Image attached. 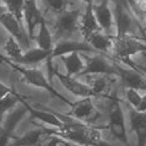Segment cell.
I'll return each mask as SVG.
<instances>
[{
  "instance_id": "cell-1",
  "label": "cell",
  "mask_w": 146,
  "mask_h": 146,
  "mask_svg": "<svg viewBox=\"0 0 146 146\" xmlns=\"http://www.w3.org/2000/svg\"><path fill=\"white\" fill-rule=\"evenodd\" d=\"M0 58L3 59L4 63H6L7 65L13 68L15 71H17L28 85L35 86V87H38V88H43V90L48 91L49 93H52L54 97L59 98L60 101H63L64 103H66L69 107L72 104L71 101H69L68 98H65L62 93L58 92V90H55L54 86L52 85V80L47 78L46 74L43 72V70H40V69L36 68V66L21 65V64L15 63V62H13V60H10L7 56H4L1 54H0Z\"/></svg>"
},
{
  "instance_id": "cell-2",
  "label": "cell",
  "mask_w": 146,
  "mask_h": 146,
  "mask_svg": "<svg viewBox=\"0 0 146 146\" xmlns=\"http://www.w3.org/2000/svg\"><path fill=\"white\" fill-rule=\"evenodd\" d=\"M109 100H111V104L108 109V130L124 146H131L128 137L127 127H125V115L121 107V101L118 97L112 96L109 97Z\"/></svg>"
},
{
  "instance_id": "cell-3",
  "label": "cell",
  "mask_w": 146,
  "mask_h": 146,
  "mask_svg": "<svg viewBox=\"0 0 146 146\" xmlns=\"http://www.w3.org/2000/svg\"><path fill=\"white\" fill-rule=\"evenodd\" d=\"M81 14L82 13L80 9H66L62 14L56 15L54 31L58 40L70 39L79 31Z\"/></svg>"
},
{
  "instance_id": "cell-4",
  "label": "cell",
  "mask_w": 146,
  "mask_h": 146,
  "mask_svg": "<svg viewBox=\"0 0 146 146\" xmlns=\"http://www.w3.org/2000/svg\"><path fill=\"white\" fill-rule=\"evenodd\" d=\"M140 53L146 54V40L144 38H137L131 35H127L123 37L114 36L113 54H111L113 58H130Z\"/></svg>"
},
{
  "instance_id": "cell-5",
  "label": "cell",
  "mask_w": 146,
  "mask_h": 146,
  "mask_svg": "<svg viewBox=\"0 0 146 146\" xmlns=\"http://www.w3.org/2000/svg\"><path fill=\"white\" fill-rule=\"evenodd\" d=\"M114 7V20H115V36L123 37L127 35L134 36L135 27L141 28V25L137 22L135 16L133 15L127 3H113Z\"/></svg>"
},
{
  "instance_id": "cell-6",
  "label": "cell",
  "mask_w": 146,
  "mask_h": 146,
  "mask_svg": "<svg viewBox=\"0 0 146 146\" xmlns=\"http://www.w3.org/2000/svg\"><path fill=\"white\" fill-rule=\"evenodd\" d=\"M85 69L81 75H113L117 76V69L107 55L101 53H93L88 55V53H84ZM80 75V76H81Z\"/></svg>"
},
{
  "instance_id": "cell-7",
  "label": "cell",
  "mask_w": 146,
  "mask_h": 146,
  "mask_svg": "<svg viewBox=\"0 0 146 146\" xmlns=\"http://www.w3.org/2000/svg\"><path fill=\"white\" fill-rule=\"evenodd\" d=\"M70 108L71 111L69 113V117L86 124H93L97 119H100L102 117L101 112L93 104L92 97L79 98L78 101L72 102Z\"/></svg>"
},
{
  "instance_id": "cell-8",
  "label": "cell",
  "mask_w": 146,
  "mask_h": 146,
  "mask_svg": "<svg viewBox=\"0 0 146 146\" xmlns=\"http://www.w3.org/2000/svg\"><path fill=\"white\" fill-rule=\"evenodd\" d=\"M0 25L5 28L11 37L19 40L20 44L23 47V49L27 50L31 48L30 37H28L27 31L23 27V23L20 20H17V17L11 14L10 11L6 10L0 15Z\"/></svg>"
},
{
  "instance_id": "cell-9",
  "label": "cell",
  "mask_w": 146,
  "mask_h": 146,
  "mask_svg": "<svg viewBox=\"0 0 146 146\" xmlns=\"http://www.w3.org/2000/svg\"><path fill=\"white\" fill-rule=\"evenodd\" d=\"M75 52L82 53V54L84 53H88V54L97 53L86 40H85V42H78V40H71V39H60L54 44L50 58H49V60H47L48 69H49V70L53 69V66H52V60L54 58H58V56L60 58L62 55H65L69 53H75Z\"/></svg>"
},
{
  "instance_id": "cell-10",
  "label": "cell",
  "mask_w": 146,
  "mask_h": 146,
  "mask_svg": "<svg viewBox=\"0 0 146 146\" xmlns=\"http://www.w3.org/2000/svg\"><path fill=\"white\" fill-rule=\"evenodd\" d=\"M93 13H95L97 23L104 33L109 36H115V20L114 11L111 7L109 0H102L101 3L93 4Z\"/></svg>"
},
{
  "instance_id": "cell-11",
  "label": "cell",
  "mask_w": 146,
  "mask_h": 146,
  "mask_svg": "<svg viewBox=\"0 0 146 146\" xmlns=\"http://www.w3.org/2000/svg\"><path fill=\"white\" fill-rule=\"evenodd\" d=\"M109 59L113 60L117 69V76L123 81V84L125 85V87H133L136 90H146V76L144 74H141L140 71L135 70L133 68L129 66H123L120 64H117V60L113 58L112 55H107Z\"/></svg>"
},
{
  "instance_id": "cell-12",
  "label": "cell",
  "mask_w": 146,
  "mask_h": 146,
  "mask_svg": "<svg viewBox=\"0 0 146 146\" xmlns=\"http://www.w3.org/2000/svg\"><path fill=\"white\" fill-rule=\"evenodd\" d=\"M28 113L27 108L25 107V104H22L21 107H15L11 111L7 117L5 118V121L1 125V133H0V146H7L9 141L14 137V131L17 124L21 121L25 115Z\"/></svg>"
},
{
  "instance_id": "cell-13",
  "label": "cell",
  "mask_w": 146,
  "mask_h": 146,
  "mask_svg": "<svg viewBox=\"0 0 146 146\" xmlns=\"http://www.w3.org/2000/svg\"><path fill=\"white\" fill-rule=\"evenodd\" d=\"M53 75L58 78L59 82L63 85V87L70 92L72 96L80 97V98H82V97H92V98H95V93L91 90V87L86 82H84L82 80L75 79L74 76H69L66 74H62V72L56 70L53 71Z\"/></svg>"
},
{
  "instance_id": "cell-14",
  "label": "cell",
  "mask_w": 146,
  "mask_h": 146,
  "mask_svg": "<svg viewBox=\"0 0 146 146\" xmlns=\"http://www.w3.org/2000/svg\"><path fill=\"white\" fill-rule=\"evenodd\" d=\"M80 78L91 87V90L95 93V98L111 97L109 92L114 82L113 75H81Z\"/></svg>"
},
{
  "instance_id": "cell-15",
  "label": "cell",
  "mask_w": 146,
  "mask_h": 146,
  "mask_svg": "<svg viewBox=\"0 0 146 146\" xmlns=\"http://www.w3.org/2000/svg\"><path fill=\"white\" fill-rule=\"evenodd\" d=\"M19 101H20V103L25 104L28 113L32 115V118L43 123V125L49 127V128H54V129H62L64 127V121L55 114L54 111H50V109H37V108L32 107L28 104V102L21 95H19Z\"/></svg>"
},
{
  "instance_id": "cell-16",
  "label": "cell",
  "mask_w": 146,
  "mask_h": 146,
  "mask_svg": "<svg viewBox=\"0 0 146 146\" xmlns=\"http://www.w3.org/2000/svg\"><path fill=\"white\" fill-rule=\"evenodd\" d=\"M23 20H25V23L27 27V35L30 39L35 38V32L37 31V28H39L40 23L46 21L43 17L42 11L38 7V4L36 1H30V0H26L25 3Z\"/></svg>"
},
{
  "instance_id": "cell-17",
  "label": "cell",
  "mask_w": 146,
  "mask_h": 146,
  "mask_svg": "<svg viewBox=\"0 0 146 146\" xmlns=\"http://www.w3.org/2000/svg\"><path fill=\"white\" fill-rule=\"evenodd\" d=\"M131 131L136 136V146H146V112H139L129 106Z\"/></svg>"
},
{
  "instance_id": "cell-18",
  "label": "cell",
  "mask_w": 146,
  "mask_h": 146,
  "mask_svg": "<svg viewBox=\"0 0 146 146\" xmlns=\"http://www.w3.org/2000/svg\"><path fill=\"white\" fill-rule=\"evenodd\" d=\"M86 42L95 49L97 53L111 55L113 52V44H114V36H109L103 31H96L86 39Z\"/></svg>"
},
{
  "instance_id": "cell-19",
  "label": "cell",
  "mask_w": 146,
  "mask_h": 146,
  "mask_svg": "<svg viewBox=\"0 0 146 146\" xmlns=\"http://www.w3.org/2000/svg\"><path fill=\"white\" fill-rule=\"evenodd\" d=\"M48 135L47 127H38L36 129L25 133L21 136L13 137L14 141L11 143V146H39L43 139Z\"/></svg>"
},
{
  "instance_id": "cell-20",
  "label": "cell",
  "mask_w": 146,
  "mask_h": 146,
  "mask_svg": "<svg viewBox=\"0 0 146 146\" xmlns=\"http://www.w3.org/2000/svg\"><path fill=\"white\" fill-rule=\"evenodd\" d=\"M101 28L97 23L95 13H93V5H85V11L81 14L80 19V27L79 31L82 35L84 39L86 40L90 36L96 31H100Z\"/></svg>"
},
{
  "instance_id": "cell-21",
  "label": "cell",
  "mask_w": 146,
  "mask_h": 146,
  "mask_svg": "<svg viewBox=\"0 0 146 146\" xmlns=\"http://www.w3.org/2000/svg\"><path fill=\"white\" fill-rule=\"evenodd\" d=\"M64 68L66 70V75L69 76H80L85 69V60L81 53H69L60 56Z\"/></svg>"
},
{
  "instance_id": "cell-22",
  "label": "cell",
  "mask_w": 146,
  "mask_h": 146,
  "mask_svg": "<svg viewBox=\"0 0 146 146\" xmlns=\"http://www.w3.org/2000/svg\"><path fill=\"white\" fill-rule=\"evenodd\" d=\"M52 52L49 50H44L39 47L36 48H30L27 49L25 53L22 54V56L17 60V64L26 66H36L38 64L43 63L44 60H49Z\"/></svg>"
},
{
  "instance_id": "cell-23",
  "label": "cell",
  "mask_w": 146,
  "mask_h": 146,
  "mask_svg": "<svg viewBox=\"0 0 146 146\" xmlns=\"http://www.w3.org/2000/svg\"><path fill=\"white\" fill-rule=\"evenodd\" d=\"M36 43H37V47L42 48L44 50H49L52 52L54 48V39H53V35H52L50 30L47 26V22L43 21L39 25V28L37 30V35L35 36Z\"/></svg>"
},
{
  "instance_id": "cell-24",
  "label": "cell",
  "mask_w": 146,
  "mask_h": 146,
  "mask_svg": "<svg viewBox=\"0 0 146 146\" xmlns=\"http://www.w3.org/2000/svg\"><path fill=\"white\" fill-rule=\"evenodd\" d=\"M4 50H5L7 58L15 63H17V60L25 53V49H23V47L20 44V42L17 39H15L14 37H11V36H9L7 39L5 40Z\"/></svg>"
},
{
  "instance_id": "cell-25",
  "label": "cell",
  "mask_w": 146,
  "mask_h": 146,
  "mask_svg": "<svg viewBox=\"0 0 146 146\" xmlns=\"http://www.w3.org/2000/svg\"><path fill=\"white\" fill-rule=\"evenodd\" d=\"M127 3L137 22L146 23V0H127Z\"/></svg>"
},
{
  "instance_id": "cell-26",
  "label": "cell",
  "mask_w": 146,
  "mask_h": 146,
  "mask_svg": "<svg viewBox=\"0 0 146 146\" xmlns=\"http://www.w3.org/2000/svg\"><path fill=\"white\" fill-rule=\"evenodd\" d=\"M20 102L19 101V93L17 92H10L9 95H6L4 98L0 100V123L3 120V117L6 114L10 109L16 107V104Z\"/></svg>"
},
{
  "instance_id": "cell-27",
  "label": "cell",
  "mask_w": 146,
  "mask_h": 146,
  "mask_svg": "<svg viewBox=\"0 0 146 146\" xmlns=\"http://www.w3.org/2000/svg\"><path fill=\"white\" fill-rule=\"evenodd\" d=\"M1 1L6 6L7 11L15 15L17 20L23 23V9H25L26 0H1Z\"/></svg>"
},
{
  "instance_id": "cell-28",
  "label": "cell",
  "mask_w": 146,
  "mask_h": 146,
  "mask_svg": "<svg viewBox=\"0 0 146 146\" xmlns=\"http://www.w3.org/2000/svg\"><path fill=\"white\" fill-rule=\"evenodd\" d=\"M42 3H43L44 9L55 15L62 14L63 11H65L68 9L66 0H42Z\"/></svg>"
},
{
  "instance_id": "cell-29",
  "label": "cell",
  "mask_w": 146,
  "mask_h": 146,
  "mask_svg": "<svg viewBox=\"0 0 146 146\" xmlns=\"http://www.w3.org/2000/svg\"><path fill=\"white\" fill-rule=\"evenodd\" d=\"M39 146H81V145L72 143L70 140L63 139V137H59L56 135H47Z\"/></svg>"
},
{
  "instance_id": "cell-30",
  "label": "cell",
  "mask_w": 146,
  "mask_h": 146,
  "mask_svg": "<svg viewBox=\"0 0 146 146\" xmlns=\"http://www.w3.org/2000/svg\"><path fill=\"white\" fill-rule=\"evenodd\" d=\"M125 98H127L129 106L136 109L141 103L143 95L140 93V90H136L133 87H125Z\"/></svg>"
},
{
  "instance_id": "cell-31",
  "label": "cell",
  "mask_w": 146,
  "mask_h": 146,
  "mask_svg": "<svg viewBox=\"0 0 146 146\" xmlns=\"http://www.w3.org/2000/svg\"><path fill=\"white\" fill-rule=\"evenodd\" d=\"M118 60H119V63L124 64V65H127V66H129V68L135 69V70L140 71L141 74H144V75L146 76V66L140 65V64H136V63L134 62V60H131L130 58H120V59H118Z\"/></svg>"
},
{
  "instance_id": "cell-32",
  "label": "cell",
  "mask_w": 146,
  "mask_h": 146,
  "mask_svg": "<svg viewBox=\"0 0 146 146\" xmlns=\"http://www.w3.org/2000/svg\"><path fill=\"white\" fill-rule=\"evenodd\" d=\"M14 90L11 87H9L7 85H5V84H3L1 81H0V100L1 98H4L6 95H9L10 92H13Z\"/></svg>"
},
{
  "instance_id": "cell-33",
  "label": "cell",
  "mask_w": 146,
  "mask_h": 146,
  "mask_svg": "<svg viewBox=\"0 0 146 146\" xmlns=\"http://www.w3.org/2000/svg\"><path fill=\"white\" fill-rule=\"evenodd\" d=\"M136 111H139V112H146V90H145V93L143 95V98H141L140 106L136 108Z\"/></svg>"
},
{
  "instance_id": "cell-34",
  "label": "cell",
  "mask_w": 146,
  "mask_h": 146,
  "mask_svg": "<svg viewBox=\"0 0 146 146\" xmlns=\"http://www.w3.org/2000/svg\"><path fill=\"white\" fill-rule=\"evenodd\" d=\"M81 3H84L85 5H93L95 4V0H80Z\"/></svg>"
},
{
  "instance_id": "cell-35",
  "label": "cell",
  "mask_w": 146,
  "mask_h": 146,
  "mask_svg": "<svg viewBox=\"0 0 146 146\" xmlns=\"http://www.w3.org/2000/svg\"><path fill=\"white\" fill-rule=\"evenodd\" d=\"M6 10H7V9H6V6L4 5L3 1H1V3H0V15H1V14L4 13V11H6Z\"/></svg>"
},
{
  "instance_id": "cell-36",
  "label": "cell",
  "mask_w": 146,
  "mask_h": 146,
  "mask_svg": "<svg viewBox=\"0 0 146 146\" xmlns=\"http://www.w3.org/2000/svg\"><path fill=\"white\" fill-rule=\"evenodd\" d=\"M113 3H127V0H112ZM128 4V3H127Z\"/></svg>"
},
{
  "instance_id": "cell-37",
  "label": "cell",
  "mask_w": 146,
  "mask_h": 146,
  "mask_svg": "<svg viewBox=\"0 0 146 146\" xmlns=\"http://www.w3.org/2000/svg\"><path fill=\"white\" fill-rule=\"evenodd\" d=\"M1 63H4V62H3V59H1V58H0V64H1Z\"/></svg>"
},
{
  "instance_id": "cell-38",
  "label": "cell",
  "mask_w": 146,
  "mask_h": 146,
  "mask_svg": "<svg viewBox=\"0 0 146 146\" xmlns=\"http://www.w3.org/2000/svg\"><path fill=\"white\" fill-rule=\"evenodd\" d=\"M1 129H3V128H1V124H0V133H1Z\"/></svg>"
},
{
  "instance_id": "cell-39",
  "label": "cell",
  "mask_w": 146,
  "mask_h": 146,
  "mask_svg": "<svg viewBox=\"0 0 146 146\" xmlns=\"http://www.w3.org/2000/svg\"><path fill=\"white\" fill-rule=\"evenodd\" d=\"M30 1H36V3H37V0H30Z\"/></svg>"
}]
</instances>
